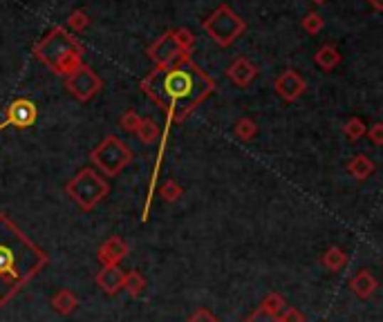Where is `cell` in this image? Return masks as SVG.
<instances>
[{"label":"cell","instance_id":"6da1fadb","mask_svg":"<svg viewBox=\"0 0 383 322\" xmlns=\"http://www.w3.org/2000/svg\"><path fill=\"white\" fill-rule=\"evenodd\" d=\"M142 90L164 110L168 126L189 119L200 103L213 95L216 81L195 63L191 54H182L173 65L155 68L148 76H144Z\"/></svg>","mask_w":383,"mask_h":322},{"label":"cell","instance_id":"7a4b0ae2","mask_svg":"<svg viewBox=\"0 0 383 322\" xmlns=\"http://www.w3.org/2000/svg\"><path fill=\"white\" fill-rule=\"evenodd\" d=\"M48 262L50 255L29 240L9 215L0 213V306L19 296Z\"/></svg>","mask_w":383,"mask_h":322},{"label":"cell","instance_id":"3957f363","mask_svg":"<svg viewBox=\"0 0 383 322\" xmlns=\"http://www.w3.org/2000/svg\"><path fill=\"white\" fill-rule=\"evenodd\" d=\"M83 45L76 41L65 27H52L36 45L34 56L56 76H70L83 63Z\"/></svg>","mask_w":383,"mask_h":322},{"label":"cell","instance_id":"277c9868","mask_svg":"<svg viewBox=\"0 0 383 322\" xmlns=\"http://www.w3.org/2000/svg\"><path fill=\"white\" fill-rule=\"evenodd\" d=\"M65 193L81 210L90 213L108 197L110 183L105 181L95 168H81V171L65 183Z\"/></svg>","mask_w":383,"mask_h":322},{"label":"cell","instance_id":"5b68a950","mask_svg":"<svg viewBox=\"0 0 383 322\" xmlns=\"http://www.w3.org/2000/svg\"><path fill=\"white\" fill-rule=\"evenodd\" d=\"M132 159H135L132 150L115 134L103 136L101 144H97V148H92L90 152V161L99 168V173L103 177L110 179L124 173V168H128Z\"/></svg>","mask_w":383,"mask_h":322},{"label":"cell","instance_id":"8992f818","mask_svg":"<svg viewBox=\"0 0 383 322\" xmlns=\"http://www.w3.org/2000/svg\"><path fill=\"white\" fill-rule=\"evenodd\" d=\"M202 29L216 45L229 48V45H234L244 32H247V23H244V18H240L229 5H220L202 21Z\"/></svg>","mask_w":383,"mask_h":322},{"label":"cell","instance_id":"52a82bcc","mask_svg":"<svg viewBox=\"0 0 383 322\" xmlns=\"http://www.w3.org/2000/svg\"><path fill=\"white\" fill-rule=\"evenodd\" d=\"M101 87H103L101 76L85 63H81L70 76H65V90L79 103H88L90 99H95L101 92Z\"/></svg>","mask_w":383,"mask_h":322},{"label":"cell","instance_id":"ba28073f","mask_svg":"<svg viewBox=\"0 0 383 322\" xmlns=\"http://www.w3.org/2000/svg\"><path fill=\"white\" fill-rule=\"evenodd\" d=\"M182 54H184V52L179 50L173 29H168L166 34H162V36L148 48V58L152 60V63H155V68H168V65H173Z\"/></svg>","mask_w":383,"mask_h":322},{"label":"cell","instance_id":"9c48e42d","mask_svg":"<svg viewBox=\"0 0 383 322\" xmlns=\"http://www.w3.org/2000/svg\"><path fill=\"white\" fill-rule=\"evenodd\" d=\"M273 90H276V95H278L283 101L294 103V101H298L305 95L308 83H305V79L296 70H285V72H280L278 76H276Z\"/></svg>","mask_w":383,"mask_h":322},{"label":"cell","instance_id":"30bf717a","mask_svg":"<svg viewBox=\"0 0 383 322\" xmlns=\"http://www.w3.org/2000/svg\"><path fill=\"white\" fill-rule=\"evenodd\" d=\"M5 119H7V124L14 126L16 130L32 128V126L36 124V119H38L36 103L29 101V99H16V101H11L9 107H7V112H5Z\"/></svg>","mask_w":383,"mask_h":322},{"label":"cell","instance_id":"8fae6325","mask_svg":"<svg viewBox=\"0 0 383 322\" xmlns=\"http://www.w3.org/2000/svg\"><path fill=\"white\" fill-rule=\"evenodd\" d=\"M128 251H130V249H128L126 240L119 237V235H112V237H108V240H105L101 247H99L97 259H99L103 267H115V264L121 262V259L128 257Z\"/></svg>","mask_w":383,"mask_h":322},{"label":"cell","instance_id":"7c38bea8","mask_svg":"<svg viewBox=\"0 0 383 322\" xmlns=\"http://www.w3.org/2000/svg\"><path fill=\"white\" fill-rule=\"evenodd\" d=\"M256 76H258V68L244 56L236 58L234 63L226 68V79L231 81L236 87H249Z\"/></svg>","mask_w":383,"mask_h":322},{"label":"cell","instance_id":"4fadbf2b","mask_svg":"<svg viewBox=\"0 0 383 322\" xmlns=\"http://www.w3.org/2000/svg\"><path fill=\"white\" fill-rule=\"evenodd\" d=\"M97 286H101V291L105 296H117L119 291H124V280H126V273L119 269V264L115 267H103L97 273Z\"/></svg>","mask_w":383,"mask_h":322},{"label":"cell","instance_id":"5bb4252c","mask_svg":"<svg viewBox=\"0 0 383 322\" xmlns=\"http://www.w3.org/2000/svg\"><path fill=\"white\" fill-rule=\"evenodd\" d=\"M379 282L377 278L372 275V271H367V269H361L355 273V278L350 280V289H352V294H355L359 300H370L374 296V291H377Z\"/></svg>","mask_w":383,"mask_h":322},{"label":"cell","instance_id":"9a60e30c","mask_svg":"<svg viewBox=\"0 0 383 322\" xmlns=\"http://www.w3.org/2000/svg\"><path fill=\"white\" fill-rule=\"evenodd\" d=\"M377 171V163L372 161V157H367L365 152H359L350 161H347V173L355 177L357 181H365L370 179Z\"/></svg>","mask_w":383,"mask_h":322},{"label":"cell","instance_id":"2e32d148","mask_svg":"<svg viewBox=\"0 0 383 322\" xmlns=\"http://www.w3.org/2000/svg\"><path fill=\"white\" fill-rule=\"evenodd\" d=\"M341 52L334 48V45H323V48H318L316 54H314V63L323 70V72H332L334 68L341 65Z\"/></svg>","mask_w":383,"mask_h":322},{"label":"cell","instance_id":"e0dca14e","mask_svg":"<svg viewBox=\"0 0 383 322\" xmlns=\"http://www.w3.org/2000/svg\"><path fill=\"white\" fill-rule=\"evenodd\" d=\"M52 309L56 311V313H61V316H70L76 306H79V298H76L70 289H61V291H56V294L52 296Z\"/></svg>","mask_w":383,"mask_h":322},{"label":"cell","instance_id":"ac0fdd59","mask_svg":"<svg viewBox=\"0 0 383 322\" xmlns=\"http://www.w3.org/2000/svg\"><path fill=\"white\" fill-rule=\"evenodd\" d=\"M320 264L330 273H339L347 264V253L341 247H330L323 255H320Z\"/></svg>","mask_w":383,"mask_h":322},{"label":"cell","instance_id":"d6986e66","mask_svg":"<svg viewBox=\"0 0 383 322\" xmlns=\"http://www.w3.org/2000/svg\"><path fill=\"white\" fill-rule=\"evenodd\" d=\"M135 134H137V139H140L142 144H146V146L155 144V141L159 139V136H162L159 126H157L155 121H152L150 117H146V119H142V121H140V126H137Z\"/></svg>","mask_w":383,"mask_h":322},{"label":"cell","instance_id":"ffe728a7","mask_svg":"<svg viewBox=\"0 0 383 322\" xmlns=\"http://www.w3.org/2000/svg\"><path fill=\"white\" fill-rule=\"evenodd\" d=\"M124 289L128 291V296L130 298H140L144 291H146V278L142 275V271H128L126 273V280H124Z\"/></svg>","mask_w":383,"mask_h":322},{"label":"cell","instance_id":"44dd1931","mask_svg":"<svg viewBox=\"0 0 383 322\" xmlns=\"http://www.w3.org/2000/svg\"><path fill=\"white\" fill-rule=\"evenodd\" d=\"M234 134L238 136L240 141H251L253 136L258 134V124L251 119V117H242L236 121V126H234Z\"/></svg>","mask_w":383,"mask_h":322},{"label":"cell","instance_id":"7402d4cb","mask_svg":"<svg viewBox=\"0 0 383 322\" xmlns=\"http://www.w3.org/2000/svg\"><path fill=\"white\" fill-rule=\"evenodd\" d=\"M157 195L164 199L166 204H175L177 199L182 197V186H179L175 179H166L162 186L157 188Z\"/></svg>","mask_w":383,"mask_h":322},{"label":"cell","instance_id":"603a6c76","mask_svg":"<svg viewBox=\"0 0 383 322\" xmlns=\"http://www.w3.org/2000/svg\"><path fill=\"white\" fill-rule=\"evenodd\" d=\"M365 132H367V128H365V124L359 117H350L343 124V134L347 136L350 141H359Z\"/></svg>","mask_w":383,"mask_h":322},{"label":"cell","instance_id":"cb8c5ba5","mask_svg":"<svg viewBox=\"0 0 383 322\" xmlns=\"http://www.w3.org/2000/svg\"><path fill=\"white\" fill-rule=\"evenodd\" d=\"M258 306H263L265 311H269V313H273V316H278L285 306H287V302H285V298L280 296V294H276V291H271V294H267L265 298H263V302H260Z\"/></svg>","mask_w":383,"mask_h":322},{"label":"cell","instance_id":"d4e9b609","mask_svg":"<svg viewBox=\"0 0 383 322\" xmlns=\"http://www.w3.org/2000/svg\"><path fill=\"white\" fill-rule=\"evenodd\" d=\"M303 29L308 32L310 36H316V34H320L323 32V27H325V21H323V16H320L318 11H310L308 16L303 18Z\"/></svg>","mask_w":383,"mask_h":322},{"label":"cell","instance_id":"484cf974","mask_svg":"<svg viewBox=\"0 0 383 322\" xmlns=\"http://www.w3.org/2000/svg\"><path fill=\"white\" fill-rule=\"evenodd\" d=\"M173 34H175V41H177V45H179V50H182L184 54H191L193 48H195V36H193L191 29L177 27V29H173Z\"/></svg>","mask_w":383,"mask_h":322},{"label":"cell","instance_id":"4316f807","mask_svg":"<svg viewBox=\"0 0 383 322\" xmlns=\"http://www.w3.org/2000/svg\"><path fill=\"white\" fill-rule=\"evenodd\" d=\"M88 25H90V16H88V11H83V9H74L68 16V27L72 29V32H76V34L85 32Z\"/></svg>","mask_w":383,"mask_h":322},{"label":"cell","instance_id":"83f0119b","mask_svg":"<svg viewBox=\"0 0 383 322\" xmlns=\"http://www.w3.org/2000/svg\"><path fill=\"white\" fill-rule=\"evenodd\" d=\"M140 121H142V117L137 114L135 110H126L124 114H121V119H119V128L124 130V132H128V134H135L137 126H140Z\"/></svg>","mask_w":383,"mask_h":322},{"label":"cell","instance_id":"f1b7e54d","mask_svg":"<svg viewBox=\"0 0 383 322\" xmlns=\"http://www.w3.org/2000/svg\"><path fill=\"white\" fill-rule=\"evenodd\" d=\"M278 322H308V320H305V313L296 309V306H285L278 313Z\"/></svg>","mask_w":383,"mask_h":322},{"label":"cell","instance_id":"f546056e","mask_svg":"<svg viewBox=\"0 0 383 322\" xmlns=\"http://www.w3.org/2000/svg\"><path fill=\"white\" fill-rule=\"evenodd\" d=\"M244 322H278V316H273V313L265 311L263 306H258V309H253L247 318H244Z\"/></svg>","mask_w":383,"mask_h":322},{"label":"cell","instance_id":"4dcf8cb0","mask_svg":"<svg viewBox=\"0 0 383 322\" xmlns=\"http://www.w3.org/2000/svg\"><path fill=\"white\" fill-rule=\"evenodd\" d=\"M187 322H220V320L213 316L211 309H206V306H200V309L193 311V316H191Z\"/></svg>","mask_w":383,"mask_h":322},{"label":"cell","instance_id":"1f68e13d","mask_svg":"<svg viewBox=\"0 0 383 322\" xmlns=\"http://www.w3.org/2000/svg\"><path fill=\"white\" fill-rule=\"evenodd\" d=\"M365 134L370 136L372 146H377V148H381V146H383V124H372V128L367 130Z\"/></svg>","mask_w":383,"mask_h":322},{"label":"cell","instance_id":"d6a6232c","mask_svg":"<svg viewBox=\"0 0 383 322\" xmlns=\"http://www.w3.org/2000/svg\"><path fill=\"white\" fill-rule=\"evenodd\" d=\"M367 3L372 5V9H374L377 14H381V11H383V0H367Z\"/></svg>","mask_w":383,"mask_h":322},{"label":"cell","instance_id":"836d02e7","mask_svg":"<svg viewBox=\"0 0 383 322\" xmlns=\"http://www.w3.org/2000/svg\"><path fill=\"white\" fill-rule=\"evenodd\" d=\"M312 3H314V5H325L327 0H312Z\"/></svg>","mask_w":383,"mask_h":322}]
</instances>
